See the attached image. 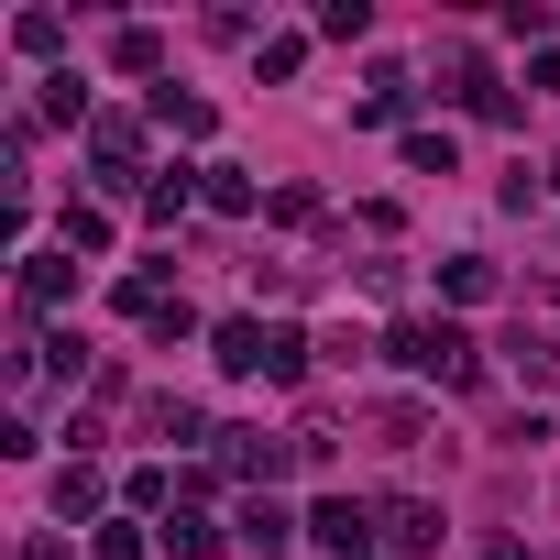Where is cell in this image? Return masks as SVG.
Returning a JSON list of instances; mask_svg holds the SVG:
<instances>
[{"mask_svg": "<svg viewBox=\"0 0 560 560\" xmlns=\"http://www.w3.org/2000/svg\"><path fill=\"white\" fill-rule=\"evenodd\" d=\"M396 363H407V374H440V385H462V374H472V341H462L451 319H407V330H396Z\"/></svg>", "mask_w": 560, "mask_h": 560, "instance_id": "6da1fadb", "label": "cell"}, {"mask_svg": "<svg viewBox=\"0 0 560 560\" xmlns=\"http://www.w3.org/2000/svg\"><path fill=\"white\" fill-rule=\"evenodd\" d=\"M308 538H319V549H330V560H363V549H374V516H363V505H352V494H330V505H319V516H308Z\"/></svg>", "mask_w": 560, "mask_h": 560, "instance_id": "7a4b0ae2", "label": "cell"}, {"mask_svg": "<svg viewBox=\"0 0 560 560\" xmlns=\"http://www.w3.org/2000/svg\"><path fill=\"white\" fill-rule=\"evenodd\" d=\"M67 287H78V264H67V253H34V264H23V298H34V308H56Z\"/></svg>", "mask_w": 560, "mask_h": 560, "instance_id": "3957f363", "label": "cell"}, {"mask_svg": "<svg viewBox=\"0 0 560 560\" xmlns=\"http://www.w3.org/2000/svg\"><path fill=\"white\" fill-rule=\"evenodd\" d=\"M242 538H253V560H275V549H287V505L253 494V505H242Z\"/></svg>", "mask_w": 560, "mask_h": 560, "instance_id": "277c9868", "label": "cell"}, {"mask_svg": "<svg viewBox=\"0 0 560 560\" xmlns=\"http://www.w3.org/2000/svg\"><path fill=\"white\" fill-rule=\"evenodd\" d=\"M385 527H396V549H440V505H418V494H407Z\"/></svg>", "mask_w": 560, "mask_h": 560, "instance_id": "5b68a950", "label": "cell"}, {"mask_svg": "<svg viewBox=\"0 0 560 560\" xmlns=\"http://www.w3.org/2000/svg\"><path fill=\"white\" fill-rule=\"evenodd\" d=\"M209 209H231V220H242V209H253V176H242V165H209Z\"/></svg>", "mask_w": 560, "mask_h": 560, "instance_id": "8992f818", "label": "cell"}]
</instances>
